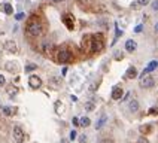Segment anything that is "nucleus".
I'll list each match as a JSON object with an SVG mask.
<instances>
[{
    "mask_svg": "<svg viewBox=\"0 0 158 143\" xmlns=\"http://www.w3.org/2000/svg\"><path fill=\"white\" fill-rule=\"evenodd\" d=\"M5 83H6V81H5V76H2V75H0V87H5Z\"/></svg>",
    "mask_w": 158,
    "mask_h": 143,
    "instance_id": "27",
    "label": "nucleus"
},
{
    "mask_svg": "<svg viewBox=\"0 0 158 143\" xmlns=\"http://www.w3.org/2000/svg\"><path fill=\"white\" fill-rule=\"evenodd\" d=\"M124 95V91L121 87H115L114 89H112V94H110V99L112 100H121Z\"/></svg>",
    "mask_w": 158,
    "mask_h": 143,
    "instance_id": "8",
    "label": "nucleus"
},
{
    "mask_svg": "<svg viewBox=\"0 0 158 143\" xmlns=\"http://www.w3.org/2000/svg\"><path fill=\"white\" fill-rule=\"evenodd\" d=\"M155 85V79L152 76H145L142 77V81H140V87L142 88H152Z\"/></svg>",
    "mask_w": 158,
    "mask_h": 143,
    "instance_id": "5",
    "label": "nucleus"
},
{
    "mask_svg": "<svg viewBox=\"0 0 158 143\" xmlns=\"http://www.w3.org/2000/svg\"><path fill=\"white\" fill-rule=\"evenodd\" d=\"M3 11H5L6 15H12V14H14V8H12V5H9V3L3 5Z\"/></svg>",
    "mask_w": 158,
    "mask_h": 143,
    "instance_id": "14",
    "label": "nucleus"
},
{
    "mask_svg": "<svg viewBox=\"0 0 158 143\" xmlns=\"http://www.w3.org/2000/svg\"><path fill=\"white\" fill-rule=\"evenodd\" d=\"M29 85H30L31 89H37V88L42 87V79L36 75H33V76L29 77Z\"/></svg>",
    "mask_w": 158,
    "mask_h": 143,
    "instance_id": "4",
    "label": "nucleus"
},
{
    "mask_svg": "<svg viewBox=\"0 0 158 143\" xmlns=\"http://www.w3.org/2000/svg\"><path fill=\"white\" fill-rule=\"evenodd\" d=\"M55 112H57L58 115H60L61 112H64V106H63L61 101H57V103H55Z\"/></svg>",
    "mask_w": 158,
    "mask_h": 143,
    "instance_id": "15",
    "label": "nucleus"
},
{
    "mask_svg": "<svg viewBox=\"0 0 158 143\" xmlns=\"http://www.w3.org/2000/svg\"><path fill=\"white\" fill-rule=\"evenodd\" d=\"M94 103H91V101H88V103H85V109H87V110H90V112H91V110H94Z\"/></svg>",
    "mask_w": 158,
    "mask_h": 143,
    "instance_id": "19",
    "label": "nucleus"
},
{
    "mask_svg": "<svg viewBox=\"0 0 158 143\" xmlns=\"http://www.w3.org/2000/svg\"><path fill=\"white\" fill-rule=\"evenodd\" d=\"M149 2H151V0H137V3H139V6H146Z\"/></svg>",
    "mask_w": 158,
    "mask_h": 143,
    "instance_id": "23",
    "label": "nucleus"
},
{
    "mask_svg": "<svg viewBox=\"0 0 158 143\" xmlns=\"http://www.w3.org/2000/svg\"><path fill=\"white\" fill-rule=\"evenodd\" d=\"M106 121H108V116H106V115L100 116V119H98V121L96 122V128H97V130H100L104 124H106Z\"/></svg>",
    "mask_w": 158,
    "mask_h": 143,
    "instance_id": "13",
    "label": "nucleus"
},
{
    "mask_svg": "<svg viewBox=\"0 0 158 143\" xmlns=\"http://www.w3.org/2000/svg\"><path fill=\"white\" fill-rule=\"evenodd\" d=\"M128 109H130V112H137V110H139V101L130 100L128 101Z\"/></svg>",
    "mask_w": 158,
    "mask_h": 143,
    "instance_id": "11",
    "label": "nucleus"
},
{
    "mask_svg": "<svg viewBox=\"0 0 158 143\" xmlns=\"http://www.w3.org/2000/svg\"><path fill=\"white\" fill-rule=\"evenodd\" d=\"M5 49L8 51V52H12V54H15L17 52V43L14 40H8L5 43Z\"/></svg>",
    "mask_w": 158,
    "mask_h": 143,
    "instance_id": "9",
    "label": "nucleus"
},
{
    "mask_svg": "<svg viewBox=\"0 0 158 143\" xmlns=\"http://www.w3.org/2000/svg\"><path fill=\"white\" fill-rule=\"evenodd\" d=\"M151 6H152L154 11H158V0H154V2L151 3Z\"/></svg>",
    "mask_w": 158,
    "mask_h": 143,
    "instance_id": "25",
    "label": "nucleus"
},
{
    "mask_svg": "<svg viewBox=\"0 0 158 143\" xmlns=\"http://www.w3.org/2000/svg\"><path fill=\"white\" fill-rule=\"evenodd\" d=\"M54 3H58V2H63V0H52Z\"/></svg>",
    "mask_w": 158,
    "mask_h": 143,
    "instance_id": "35",
    "label": "nucleus"
},
{
    "mask_svg": "<svg viewBox=\"0 0 158 143\" xmlns=\"http://www.w3.org/2000/svg\"><path fill=\"white\" fill-rule=\"evenodd\" d=\"M104 46V40H103V34H94L93 40H91V52H100Z\"/></svg>",
    "mask_w": 158,
    "mask_h": 143,
    "instance_id": "2",
    "label": "nucleus"
},
{
    "mask_svg": "<svg viewBox=\"0 0 158 143\" xmlns=\"http://www.w3.org/2000/svg\"><path fill=\"white\" fill-rule=\"evenodd\" d=\"M25 31H27V34L31 36V37H37V36H40V34H42L43 27H42V23L39 21V18H37V17L33 15V17L29 19L27 27H25Z\"/></svg>",
    "mask_w": 158,
    "mask_h": 143,
    "instance_id": "1",
    "label": "nucleus"
},
{
    "mask_svg": "<svg viewBox=\"0 0 158 143\" xmlns=\"http://www.w3.org/2000/svg\"><path fill=\"white\" fill-rule=\"evenodd\" d=\"M63 23L66 24V27H67L69 30H73V27H75V18H73V15L64 14L63 15Z\"/></svg>",
    "mask_w": 158,
    "mask_h": 143,
    "instance_id": "6",
    "label": "nucleus"
},
{
    "mask_svg": "<svg viewBox=\"0 0 158 143\" xmlns=\"http://www.w3.org/2000/svg\"><path fill=\"white\" fill-rule=\"evenodd\" d=\"M122 58H124V52H122V51H115V60L119 61V60H122Z\"/></svg>",
    "mask_w": 158,
    "mask_h": 143,
    "instance_id": "17",
    "label": "nucleus"
},
{
    "mask_svg": "<svg viewBox=\"0 0 158 143\" xmlns=\"http://www.w3.org/2000/svg\"><path fill=\"white\" fill-rule=\"evenodd\" d=\"M9 93H11V94H12V93L17 94V93H18V89H17V88H9Z\"/></svg>",
    "mask_w": 158,
    "mask_h": 143,
    "instance_id": "33",
    "label": "nucleus"
},
{
    "mask_svg": "<svg viewBox=\"0 0 158 143\" xmlns=\"http://www.w3.org/2000/svg\"><path fill=\"white\" fill-rule=\"evenodd\" d=\"M115 28H116V34H115V40H116V39H118V37H119V36L122 34V30H119V27H118V25H116ZM115 40H114V42H115Z\"/></svg>",
    "mask_w": 158,
    "mask_h": 143,
    "instance_id": "21",
    "label": "nucleus"
},
{
    "mask_svg": "<svg viewBox=\"0 0 158 143\" xmlns=\"http://www.w3.org/2000/svg\"><path fill=\"white\" fill-rule=\"evenodd\" d=\"M24 17H25V14H23V12H19V14H17V15H15V19H18V21H21V19H24Z\"/></svg>",
    "mask_w": 158,
    "mask_h": 143,
    "instance_id": "22",
    "label": "nucleus"
},
{
    "mask_svg": "<svg viewBox=\"0 0 158 143\" xmlns=\"http://www.w3.org/2000/svg\"><path fill=\"white\" fill-rule=\"evenodd\" d=\"M3 112H5L6 116H11V115H12V110H11L9 107H3Z\"/></svg>",
    "mask_w": 158,
    "mask_h": 143,
    "instance_id": "24",
    "label": "nucleus"
},
{
    "mask_svg": "<svg viewBox=\"0 0 158 143\" xmlns=\"http://www.w3.org/2000/svg\"><path fill=\"white\" fill-rule=\"evenodd\" d=\"M14 139L18 143H23L24 142V131L21 127H14Z\"/></svg>",
    "mask_w": 158,
    "mask_h": 143,
    "instance_id": "7",
    "label": "nucleus"
},
{
    "mask_svg": "<svg viewBox=\"0 0 158 143\" xmlns=\"http://www.w3.org/2000/svg\"><path fill=\"white\" fill-rule=\"evenodd\" d=\"M35 69H37V66H36V64H27V66H25V72H27V73H29V72H33V70H35Z\"/></svg>",
    "mask_w": 158,
    "mask_h": 143,
    "instance_id": "18",
    "label": "nucleus"
},
{
    "mask_svg": "<svg viewBox=\"0 0 158 143\" xmlns=\"http://www.w3.org/2000/svg\"><path fill=\"white\" fill-rule=\"evenodd\" d=\"M139 143H149V142H148L146 137H140V139H139Z\"/></svg>",
    "mask_w": 158,
    "mask_h": 143,
    "instance_id": "31",
    "label": "nucleus"
},
{
    "mask_svg": "<svg viewBox=\"0 0 158 143\" xmlns=\"http://www.w3.org/2000/svg\"><path fill=\"white\" fill-rule=\"evenodd\" d=\"M136 76H137L136 67H128V69H127V73H125V77H127V79H133V77H136Z\"/></svg>",
    "mask_w": 158,
    "mask_h": 143,
    "instance_id": "12",
    "label": "nucleus"
},
{
    "mask_svg": "<svg viewBox=\"0 0 158 143\" xmlns=\"http://www.w3.org/2000/svg\"><path fill=\"white\" fill-rule=\"evenodd\" d=\"M149 113H158V107H152L149 110Z\"/></svg>",
    "mask_w": 158,
    "mask_h": 143,
    "instance_id": "32",
    "label": "nucleus"
},
{
    "mask_svg": "<svg viewBox=\"0 0 158 143\" xmlns=\"http://www.w3.org/2000/svg\"><path fill=\"white\" fill-rule=\"evenodd\" d=\"M72 124H73L75 127H78V125H79V119H78V118H73V119H72Z\"/></svg>",
    "mask_w": 158,
    "mask_h": 143,
    "instance_id": "28",
    "label": "nucleus"
},
{
    "mask_svg": "<svg viewBox=\"0 0 158 143\" xmlns=\"http://www.w3.org/2000/svg\"><path fill=\"white\" fill-rule=\"evenodd\" d=\"M79 124H81L82 127H88V125L91 124V121H90L88 116H84V118H82L81 121H79Z\"/></svg>",
    "mask_w": 158,
    "mask_h": 143,
    "instance_id": "16",
    "label": "nucleus"
},
{
    "mask_svg": "<svg viewBox=\"0 0 158 143\" xmlns=\"http://www.w3.org/2000/svg\"><path fill=\"white\" fill-rule=\"evenodd\" d=\"M79 142H81V143H87V136H79Z\"/></svg>",
    "mask_w": 158,
    "mask_h": 143,
    "instance_id": "26",
    "label": "nucleus"
},
{
    "mask_svg": "<svg viewBox=\"0 0 158 143\" xmlns=\"http://www.w3.org/2000/svg\"><path fill=\"white\" fill-rule=\"evenodd\" d=\"M136 48H137V43L133 40V39H128L125 42V51H128V52H134Z\"/></svg>",
    "mask_w": 158,
    "mask_h": 143,
    "instance_id": "10",
    "label": "nucleus"
},
{
    "mask_svg": "<svg viewBox=\"0 0 158 143\" xmlns=\"http://www.w3.org/2000/svg\"><path fill=\"white\" fill-rule=\"evenodd\" d=\"M142 30H143V25H137V27L134 28V31H136V33H140Z\"/></svg>",
    "mask_w": 158,
    "mask_h": 143,
    "instance_id": "29",
    "label": "nucleus"
},
{
    "mask_svg": "<svg viewBox=\"0 0 158 143\" xmlns=\"http://www.w3.org/2000/svg\"><path fill=\"white\" fill-rule=\"evenodd\" d=\"M57 60L60 61V63H63V64L69 63V61H72V52H70L69 49H66V48H61L57 52Z\"/></svg>",
    "mask_w": 158,
    "mask_h": 143,
    "instance_id": "3",
    "label": "nucleus"
},
{
    "mask_svg": "<svg viewBox=\"0 0 158 143\" xmlns=\"http://www.w3.org/2000/svg\"><path fill=\"white\" fill-rule=\"evenodd\" d=\"M140 131L142 133H149L151 131V125H142L140 127Z\"/></svg>",
    "mask_w": 158,
    "mask_h": 143,
    "instance_id": "20",
    "label": "nucleus"
},
{
    "mask_svg": "<svg viewBox=\"0 0 158 143\" xmlns=\"http://www.w3.org/2000/svg\"><path fill=\"white\" fill-rule=\"evenodd\" d=\"M75 139H76V131L73 130V131L70 133V140H75Z\"/></svg>",
    "mask_w": 158,
    "mask_h": 143,
    "instance_id": "30",
    "label": "nucleus"
},
{
    "mask_svg": "<svg viewBox=\"0 0 158 143\" xmlns=\"http://www.w3.org/2000/svg\"><path fill=\"white\" fill-rule=\"evenodd\" d=\"M154 28H155V33H157V34H158V23H157V24H155V27H154Z\"/></svg>",
    "mask_w": 158,
    "mask_h": 143,
    "instance_id": "34",
    "label": "nucleus"
}]
</instances>
